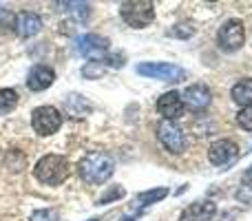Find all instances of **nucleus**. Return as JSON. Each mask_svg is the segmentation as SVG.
I'll list each match as a JSON object with an SVG mask.
<instances>
[{"label": "nucleus", "instance_id": "nucleus-1", "mask_svg": "<svg viewBox=\"0 0 252 221\" xmlns=\"http://www.w3.org/2000/svg\"><path fill=\"white\" fill-rule=\"evenodd\" d=\"M113 170H115V159H113V155L106 151L89 153L78 164L80 177H82V182L89 184V186H102L104 182L111 179Z\"/></svg>", "mask_w": 252, "mask_h": 221}, {"label": "nucleus", "instance_id": "nucleus-14", "mask_svg": "<svg viewBox=\"0 0 252 221\" xmlns=\"http://www.w3.org/2000/svg\"><path fill=\"white\" fill-rule=\"evenodd\" d=\"M215 213H217L215 201H195L179 215V221H210L215 217Z\"/></svg>", "mask_w": 252, "mask_h": 221}, {"label": "nucleus", "instance_id": "nucleus-13", "mask_svg": "<svg viewBox=\"0 0 252 221\" xmlns=\"http://www.w3.org/2000/svg\"><path fill=\"white\" fill-rule=\"evenodd\" d=\"M53 80H56V73H53L51 66L35 64L27 75V89L29 91H44L53 84Z\"/></svg>", "mask_w": 252, "mask_h": 221}, {"label": "nucleus", "instance_id": "nucleus-26", "mask_svg": "<svg viewBox=\"0 0 252 221\" xmlns=\"http://www.w3.org/2000/svg\"><path fill=\"white\" fill-rule=\"evenodd\" d=\"M244 182H246V184H250V182H252V168H250V170H248V173H246V175H244Z\"/></svg>", "mask_w": 252, "mask_h": 221}, {"label": "nucleus", "instance_id": "nucleus-18", "mask_svg": "<svg viewBox=\"0 0 252 221\" xmlns=\"http://www.w3.org/2000/svg\"><path fill=\"white\" fill-rule=\"evenodd\" d=\"M18 104V93L13 89H0V115L13 111Z\"/></svg>", "mask_w": 252, "mask_h": 221}, {"label": "nucleus", "instance_id": "nucleus-16", "mask_svg": "<svg viewBox=\"0 0 252 221\" xmlns=\"http://www.w3.org/2000/svg\"><path fill=\"white\" fill-rule=\"evenodd\" d=\"M66 111L73 117H84L93 111V106H91V102H87L82 95H75L73 93V95H69V100H66Z\"/></svg>", "mask_w": 252, "mask_h": 221}, {"label": "nucleus", "instance_id": "nucleus-15", "mask_svg": "<svg viewBox=\"0 0 252 221\" xmlns=\"http://www.w3.org/2000/svg\"><path fill=\"white\" fill-rule=\"evenodd\" d=\"M230 95H232V100H235L237 104H241V106H250V104H252V78L239 80V82H237L235 87H232Z\"/></svg>", "mask_w": 252, "mask_h": 221}, {"label": "nucleus", "instance_id": "nucleus-19", "mask_svg": "<svg viewBox=\"0 0 252 221\" xmlns=\"http://www.w3.org/2000/svg\"><path fill=\"white\" fill-rule=\"evenodd\" d=\"M166 35L177 38V40H186V38H192V35H195V27H192L190 22H177L175 27H170V29L166 31Z\"/></svg>", "mask_w": 252, "mask_h": 221}, {"label": "nucleus", "instance_id": "nucleus-27", "mask_svg": "<svg viewBox=\"0 0 252 221\" xmlns=\"http://www.w3.org/2000/svg\"><path fill=\"white\" fill-rule=\"evenodd\" d=\"M89 221H97V219H89Z\"/></svg>", "mask_w": 252, "mask_h": 221}, {"label": "nucleus", "instance_id": "nucleus-24", "mask_svg": "<svg viewBox=\"0 0 252 221\" xmlns=\"http://www.w3.org/2000/svg\"><path fill=\"white\" fill-rule=\"evenodd\" d=\"M124 60H126L124 53H115V56H109V58H106L104 62H109V66H118V69H120V66H124Z\"/></svg>", "mask_w": 252, "mask_h": 221}, {"label": "nucleus", "instance_id": "nucleus-17", "mask_svg": "<svg viewBox=\"0 0 252 221\" xmlns=\"http://www.w3.org/2000/svg\"><path fill=\"white\" fill-rule=\"evenodd\" d=\"M164 197H168V188H153V190H144L137 195V204L139 208H146V206H153L157 201H161Z\"/></svg>", "mask_w": 252, "mask_h": 221}, {"label": "nucleus", "instance_id": "nucleus-6", "mask_svg": "<svg viewBox=\"0 0 252 221\" xmlns=\"http://www.w3.org/2000/svg\"><path fill=\"white\" fill-rule=\"evenodd\" d=\"M157 139H159L161 146L168 153H173V155H182L188 144L184 130L179 128L175 122H168V120H161L159 124H157Z\"/></svg>", "mask_w": 252, "mask_h": 221}, {"label": "nucleus", "instance_id": "nucleus-10", "mask_svg": "<svg viewBox=\"0 0 252 221\" xmlns=\"http://www.w3.org/2000/svg\"><path fill=\"white\" fill-rule=\"evenodd\" d=\"M237 153H239V146H237L232 139H217V142H213L208 148V159L213 161L215 166H223L235 159Z\"/></svg>", "mask_w": 252, "mask_h": 221}, {"label": "nucleus", "instance_id": "nucleus-20", "mask_svg": "<svg viewBox=\"0 0 252 221\" xmlns=\"http://www.w3.org/2000/svg\"><path fill=\"white\" fill-rule=\"evenodd\" d=\"M104 62H87L82 66V78L87 80H97L100 75H104Z\"/></svg>", "mask_w": 252, "mask_h": 221}, {"label": "nucleus", "instance_id": "nucleus-23", "mask_svg": "<svg viewBox=\"0 0 252 221\" xmlns=\"http://www.w3.org/2000/svg\"><path fill=\"white\" fill-rule=\"evenodd\" d=\"M124 195H126V190L122 186L109 188V190H106V195H102L100 199H97V204H111V201H115V199H122Z\"/></svg>", "mask_w": 252, "mask_h": 221}, {"label": "nucleus", "instance_id": "nucleus-11", "mask_svg": "<svg viewBox=\"0 0 252 221\" xmlns=\"http://www.w3.org/2000/svg\"><path fill=\"white\" fill-rule=\"evenodd\" d=\"M157 111L159 115H164V120L173 122V120H179L184 115V102H182V95L177 91H168L157 100Z\"/></svg>", "mask_w": 252, "mask_h": 221}, {"label": "nucleus", "instance_id": "nucleus-5", "mask_svg": "<svg viewBox=\"0 0 252 221\" xmlns=\"http://www.w3.org/2000/svg\"><path fill=\"white\" fill-rule=\"evenodd\" d=\"M31 126L38 135L49 137V135L58 133L62 126V113L56 106H38L31 113Z\"/></svg>", "mask_w": 252, "mask_h": 221}, {"label": "nucleus", "instance_id": "nucleus-21", "mask_svg": "<svg viewBox=\"0 0 252 221\" xmlns=\"http://www.w3.org/2000/svg\"><path fill=\"white\" fill-rule=\"evenodd\" d=\"M29 221H60V215L56 213L53 208H40L31 213Z\"/></svg>", "mask_w": 252, "mask_h": 221}, {"label": "nucleus", "instance_id": "nucleus-22", "mask_svg": "<svg viewBox=\"0 0 252 221\" xmlns=\"http://www.w3.org/2000/svg\"><path fill=\"white\" fill-rule=\"evenodd\" d=\"M237 124L241 126L244 130H252V104L250 106H244L237 115Z\"/></svg>", "mask_w": 252, "mask_h": 221}, {"label": "nucleus", "instance_id": "nucleus-25", "mask_svg": "<svg viewBox=\"0 0 252 221\" xmlns=\"http://www.w3.org/2000/svg\"><path fill=\"white\" fill-rule=\"evenodd\" d=\"M139 215H142V210H135V213H133V215H124V217H122V219H120V221H135V219H137V217H139Z\"/></svg>", "mask_w": 252, "mask_h": 221}, {"label": "nucleus", "instance_id": "nucleus-12", "mask_svg": "<svg viewBox=\"0 0 252 221\" xmlns=\"http://www.w3.org/2000/svg\"><path fill=\"white\" fill-rule=\"evenodd\" d=\"M13 29H16V33L20 35V38H31V35L40 33V29H42V18L33 11H20L16 16V20H13Z\"/></svg>", "mask_w": 252, "mask_h": 221}, {"label": "nucleus", "instance_id": "nucleus-8", "mask_svg": "<svg viewBox=\"0 0 252 221\" xmlns=\"http://www.w3.org/2000/svg\"><path fill=\"white\" fill-rule=\"evenodd\" d=\"M184 102V109H190V111H204L208 109V104L213 102V93L206 84H190V87L184 91L182 95Z\"/></svg>", "mask_w": 252, "mask_h": 221}, {"label": "nucleus", "instance_id": "nucleus-3", "mask_svg": "<svg viewBox=\"0 0 252 221\" xmlns=\"http://www.w3.org/2000/svg\"><path fill=\"white\" fill-rule=\"evenodd\" d=\"M120 16L126 25L135 27V29H144L155 20V7L148 0H128V2L120 4Z\"/></svg>", "mask_w": 252, "mask_h": 221}, {"label": "nucleus", "instance_id": "nucleus-4", "mask_svg": "<svg viewBox=\"0 0 252 221\" xmlns=\"http://www.w3.org/2000/svg\"><path fill=\"white\" fill-rule=\"evenodd\" d=\"M137 73L144 75V78L161 80V82H182V80H186V71L177 64H170V62H142V64H137Z\"/></svg>", "mask_w": 252, "mask_h": 221}, {"label": "nucleus", "instance_id": "nucleus-7", "mask_svg": "<svg viewBox=\"0 0 252 221\" xmlns=\"http://www.w3.org/2000/svg\"><path fill=\"white\" fill-rule=\"evenodd\" d=\"M217 42L223 51H237V49L244 47L246 42V29L244 22L237 20V18H230L226 20L217 31Z\"/></svg>", "mask_w": 252, "mask_h": 221}, {"label": "nucleus", "instance_id": "nucleus-9", "mask_svg": "<svg viewBox=\"0 0 252 221\" xmlns=\"http://www.w3.org/2000/svg\"><path fill=\"white\" fill-rule=\"evenodd\" d=\"M109 40L104 38V35H97V33H84L78 38V44H75V49H78L80 56L84 58H102L106 51H109Z\"/></svg>", "mask_w": 252, "mask_h": 221}, {"label": "nucleus", "instance_id": "nucleus-2", "mask_svg": "<svg viewBox=\"0 0 252 221\" xmlns=\"http://www.w3.org/2000/svg\"><path fill=\"white\" fill-rule=\"evenodd\" d=\"M33 175L44 186H60L62 182L69 179L71 164H69V159L62 155H44L42 159L35 164Z\"/></svg>", "mask_w": 252, "mask_h": 221}]
</instances>
